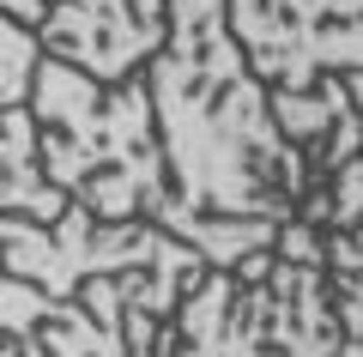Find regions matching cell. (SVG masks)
Returning <instances> with one entry per match:
<instances>
[{"mask_svg":"<svg viewBox=\"0 0 363 357\" xmlns=\"http://www.w3.org/2000/svg\"><path fill=\"white\" fill-rule=\"evenodd\" d=\"M164 49L145 67L157 140L169 164V206L157 230L188 248L200 224H291L309 194L303 158L272 121V97L248 73L224 0H164Z\"/></svg>","mask_w":363,"mask_h":357,"instance_id":"6da1fadb","label":"cell"},{"mask_svg":"<svg viewBox=\"0 0 363 357\" xmlns=\"http://www.w3.org/2000/svg\"><path fill=\"white\" fill-rule=\"evenodd\" d=\"M25 109L37 121L43 176L73 206H85L104 224H128V218L157 224V212L169 206V164L145 79L97 85L43 55Z\"/></svg>","mask_w":363,"mask_h":357,"instance_id":"7a4b0ae2","label":"cell"},{"mask_svg":"<svg viewBox=\"0 0 363 357\" xmlns=\"http://www.w3.org/2000/svg\"><path fill=\"white\" fill-rule=\"evenodd\" d=\"M176 357H339V315L321 260L255 255L236 273H206L182 297Z\"/></svg>","mask_w":363,"mask_h":357,"instance_id":"3957f363","label":"cell"},{"mask_svg":"<svg viewBox=\"0 0 363 357\" xmlns=\"http://www.w3.org/2000/svg\"><path fill=\"white\" fill-rule=\"evenodd\" d=\"M0 267L13 279L37 285L49 297H73L91 279H128V285H164V291H194L206 279V260L182 248L145 218L104 224L85 206L67 200L55 224H25V218H0Z\"/></svg>","mask_w":363,"mask_h":357,"instance_id":"277c9868","label":"cell"},{"mask_svg":"<svg viewBox=\"0 0 363 357\" xmlns=\"http://www.w3.org/2000/svg\"><path fill=\"white\" fill-rule=\"evenodd\" d=\"M224 18L267 91L363 73V0H224Z\"/></svg>","mask_w":363,"mask_h":357,"instance_id":"5b68a950","label":"cell"},{"mask_svg":"<svg viewBox=\"0 0 363 357\" xmlns=\"http://www.w3.org/2000/svg\"><path fill=\"white\" fill-rule=\"evenodd\" d=\"M164 0H55L37 25V43L49 61L97 85H128L164 49Z\"/></svg>","mask_w":363,"mask_h":357,"instance_id":"8992f818","label":"cell"},{"mask_svg":"<svg viewBox=\"0 0 363 357\" xmlns=\"http://www.w3.org/2000/svg\"><path fill=\"white\" fill-rule=\"evenodd\" d=\"M0 357H121V333L79 297H49L0 267Z\"/></svg>","mask_w":363,"mask_h":357,"instance_id":"52a82bcc","label":"cell"},{"mask_svg":"<svg viewBox=\"0 0 363 357\" xmlns=\"http://www.w3.org/2000/svg\"><path fill=\"white\" fill-rule=\"evenodd\" d=\"M267 97H272V121L285 133V145L303 158L309 194L363 152V115L351 109L345 79H315L309 91H267Z\"/></svg>","mask_w":363,"mask_h":357,"instance_id":"ba28073f","label":"cell"},{"mask_svg":"<svg viewBox=\"0 0 363 357\" xmlns=\"http://www.w3.org/2000/svg\"><path fill=\"white\" fill-rule=\"evenodd\" d=\"M67 212V194L43 176L37 152V121L30 109L0 115V218H25V224H55Z\"/></svg>","mask_w":363,"mask_h":357,"instance_id":"9c48e42d","label":"cell"},{"mask_svg":"<svg viewBox=\"0 0 363 357\" xmlns=\"http://www.w3.org/2000/svg\"><path fill=\"white\" fill-rule=\"evenodd\" d=\"M327 297L339 315V357H363V224L327 236Z\"/></svg>","mask_w":363,"mask_h":357,"instance_id":"30bf717a","label":"cell"},{"mask_svg":"<svg viewBox=\"0 0 363 357\" xmlns=\"http://www.w3.org/2000/svg\"><path fill=\"white\" fill-rule=\"evenodd\" d=\"M297 224L321 230V236H339V230L363 224V152L351 158L339 176H327L315 194H303L297 200Z\"/></svg>","mask_w":363,"mask_h":357,"instance_id":"8fae6325","label":"cell"},{"mask_svg":"<svg viewBox=\"0 0 363 357\" xmlns=\"http://www.w3.org/2000/svg\"><path fill=\"white\" fill-rule=\"evenodd\" d=\"M37 67H43L37 31L13 25V18L0 13V115L30 103V79H37Z\"/></svg>","mask_w":363,"mask_h":357,"instance_id":"7c38bea8","label":"cell"},{"mask_svg":"<svg viewBox=\"0 0 363 357\" xmlns=\"http://www.w3.org/2000/svg\"><path fill=\"white\" fill-rule=\"evenodd\" d=\"M49 6L55 0H0V13L13 18V25H25V31H37L43 18H49Z\"/></svg>","mask_w":363,"mask_h":357,"instance_id":"4fadbf2b","label":"cell"},{"mask_svg":"<svg viewBox=\"0 0 363 357\" xmlns=\"http://www.w3.org/2000/svg\"><path fill=\"white\" fill-rule=\"evenodd\" d=\"M345 97H351V109L363 115V73H345Z\"/></svg>","mask_w":363,"mask_h":357,"instance_id":"5bb4252c","label":"cell"}]
</instances>
